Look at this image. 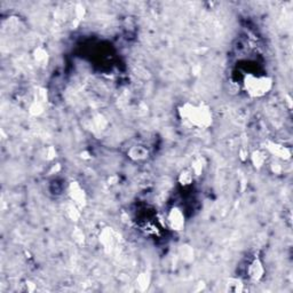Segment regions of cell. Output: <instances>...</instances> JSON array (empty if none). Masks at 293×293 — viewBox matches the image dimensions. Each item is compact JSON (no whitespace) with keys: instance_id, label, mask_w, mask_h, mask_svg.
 <instances>
[{"instance_id":"1","label":"cell","mask_w":293,"mask_h":293,"mask_svg":"<svg viewBox=\"0 0 293 293\" xmlns=\"http://www.w3.org/2000/svg\"><path fill=\"white\" fill-rule=\"evenodd\" d=\"M178 112L180 119L195 129H206L213 124L211 108L204 102H184L179 107Z\"/></svg>"},{"instance_id":"2","label":"cell","mask_w":293,"mask_h":293,"mask_svg":"<svg viewBox=\"0 0 293 293\" xmlns=\"http://www.w3.org/2000/svg\"><path fill=\"white\" fill-rule=\"evenodd\" d=\"M272 88L273 79L268 76L247 74L243 79V89L250 97H264L272 91Z\"/></svg>"},{"instance_id":"3","label":"cell","mask_w":293,"mask_h":293,"mask_svg":"<svg viewBox=\"0 0 293 293\" xmlns=\"http://www.w3.org/2000/svg\"><path fill=\"white\" fill-rule=\"evenodd\" d=\"M265 266L264 263L261 261V259L259 256H254L253 259H252L249 265H247L246 267V274H247V277L250 278L251 282H260L261 279L264 278L265 276Z\"/></svg>"},{"instance_id":"4","label":"cell","mask_w":293,"mask_h":293,"mask_svg":"<svg viewBox=\"0 0 293 293\" xmlns=\"http://www.w3.org/2000/svg\"><path fill=\"white\" fill-rule=\"evenodd\" d=\"M168 223L170 228L175 232H180L184 228L186 220H184V214L180 207L175 206L170 210L168 213Z\"/></svg>"},{"instance_id":"5","label":"cell","mask_w":293,"mask_h":293,"mask_svg":"<svg viewBox=\"0 0 293 293\" xmlns=\"http://www.w3.org/2000/svg\"><path fill=\"white\" fill-rule=\"evenodd\" d=\"M266 150H267L268 154L273 155L277 158L282 159V160H287L291 158L292 152L290 148H287L283 144L279 143H274V142H268L267 147H266Z\"/></svg>"},{"instance_id":"6","label":"cell","mask_w":293,"mask_h":293,"mask_svg":"<svg viewBox=\"0 0 293 293\" xmlns=\"http://www.w3.org/2000/svg\"><path fill=\"white\" fill-rule=\"evenodd\" d=\"M127 155L129 158H132L133 160H143L148 158L149 151H148L146 147L138 144V146H133L132 148H131L127 152Z\"/></svg>"},{"instance_id":"7","label":"cell","mask_w":293,"mask_h":293,"mask_svg":"<svg viewBox=\"0 0 293 293\" xmlns=\"http://www.w3.org/2000/svg\"><path fill=\"white\" fill-rule=\"evenodd\" d=\"M70 196L72 200H74L77 204L79 203H85V193L82 188H80L78 184H71L70 187Z\"/></svg>"},{"instance_id":"8","label":"cell","mask_w":293,"mask_h":293,"mask_svg":"<svg viewBox=\"0 0 293 293\" xmlns=\"http://www.w3.org/2000/svg\"><path fill=\"white\" fill-rule=\"evenodd\" d=\"M193 180V173L191 171L186 170L183 171V172L180 174V181H181V184L183 186H188V184H190Z\"/></svg>"},{"instance_id":"9","label":"cell","mask_w":293,"mask_h":293,"mask_svg":"<svg viewBox=\"0 0 293 293\" xmlns=\"http://www.w3.org/2000/svg\"><path fill=\"white\" fill-rule=\"evenodd\" d=\"M265 156H266L265 152H261V151L254 152V154L252 155V160H253V164L255 166H258V168L263 166V164L265 163V160H266Z\"/></svg>"}]
</instances>
